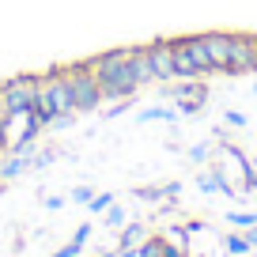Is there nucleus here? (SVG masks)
I'll use <instances>...</instances> for the list:
<instances>
[{
  "mask_svg": "<svg viewBox=\"0 0 257 257\" xmlns=\"http://www.w3.org/2000/svg\"><path fill=\"white\" fill-rule=\"evenodd\" d=\"M0 87H4V98H8L12 117H27V113L34 110V102H38L42 76H34V72H19V76H12V80H4Z\"/></svg>",
  "mask_w": 257,
  "mask_h": 257,
  "instance_id": "nucleus-4",
  "label": "nucleus"
},
{
  "mask_svg": "<svg viewBox=\"0 0 257 257\" xmlns=\"http://www.w3.org/2000/svg\"><path fill=\"white\" fill-rule=\"evenodd\" d=\"M102 257H113V253H102Z\"/></svg>",
  "mask_w": 257,
  "mask_h": 257,
  "instance_id": "nucleus-27",
  "label": "nucleus"
},
{
  "mask_svg": "<svg viewBox=\"0 0 257 257\" xmlns=\"http://www.w3.org/2000/svg\"><path fill=\"white\" fill-rule=\"evenodd\" d=\"M87 68L95 72V80H98V87H102L106 98H133L140 91L137 76H133V68H128V46L87 57Z\"/></svg>",
  "mask_w": 257,
  "mask_h": 257,
  "instance_id": "nucleus-2",
  "label": "nucleus"
},
{
  "mask_svg": "<svg viewBox=\"0 0 257 257\" xmlns=\"http://www.w3.org/2000/svg\"><path fill=\"white\" fill-rule=\"evenodd\" d=\"M185 46H189L193 61L201 68V76H216L212 72V57H208V46H204V34H185Z\"/></svg>",
  "mask_w": 257,
  "mask_h": 257,
  "instance_id": "nucleus-11",
  "label": "nucleus"
},
{
  "mask_svg": "<svg viewBox=\"0 0 257 257\" xmlns=\"http://www.w3.org/2000/svg\"><path fill=\"white\" fill-rule=\"evenodd\" d=\"M223 117H227V125H234V128H242V125H246V117H242L238 110H227Z\"/></svg>",
  "mask_w": 257,
  "mask_h": 257,
  "instance_id": "nucleus-24",
  "label": "nucleus"
},
{
  "mask_svg": "<svg viewBox=\"0 0 257 257\" xmlns=\"http://www.w3.org/2000/svg\"><path fill=\"white\" fill-rule=\"evenodd\" d=\"M4 148H8V125L0 121V155H4Z\"/></svg>",
  "mask_w": 257,
  "mask_h": 257,
  "instance_id": "nucleus-25",
  "label": "nucleus"
},
{
  "mask_svg": "<svg viewBox=\"0 0 257 257\" xmlns=\"http://www.w3.org/2000/svg\"><path fill=\"white\" fill-rule=\"evenodd\" d=\"M174 80H204L189 46H185V38H174Z\"/></svg>",
  "mask_w": 257,
  "mask_h": 257,
  "instance_id": "nucleus-9",
  "label": "nucleus"
},
{
  "mask_svg": "<svg viewBox=\"0 0 257 257\" xmlns=\"http://www.w3.org/2000/svg\"><path fill=\"white\" fill-rule=\"evenodd\" d=\"M246 249H249L246 234H227V253H246Z\"/></svg>",
  "mask_w": 257,
  "mask_h": 257,
  "instance_id": "nucleus-15",
  "label": "nucleus"
},
{
  "mask_svg": "<svg viewBox=\"0 0 257 257\" xmlns=\"http://www.w3.org/2000/svg\"><path fill=\"white\" fill-rule=\"evenodd\" d=\"M208 152H212L208 144H197V148H189V159H193V163H201V159H208Z\"/></svg>",
  "mask_w": 257,
  "mask_h": 257,
  "instance_id": "nucleus-22",
  "label": "nucleus"
},
{
  "mask_svg": "<svg viewBox=\"0 0 257 257\" xmlns=\"http://www.w3.org/2000/svg\"><path fill=\"white\" fill-rule=\"evenodd\" d=\"M246 242H249V249L257 246V223H253V227H249V231H246Z\"/></svg>",
  "mask_w": 257,
  "mask_h": 257,
  "instance_id": "nucleus-26",
  "label": "nucleus"
},
{
  "mask_svg": "<svg viewBox=\"0 0 257 257\" xmlns=\"http://www.w3.org/2000/svg\"><path fill=\"white\" fill-rule=\"evenodd\" d=\"M64 76H68V87H72L76 110L91 113V110H98V102H106V95H102V87H98L95 72L87 68V61H76V64H68V68H64Z\"/></svg>",
  "mask_w": 257,
  "mask_h": 257,
  "instance_id": "nucleus-3",
  "label": "nucleus"
},
{
  "mask_svg": "<svg viewBox=\"0 0 257 257\" xmlns=\"http://www.w3.org/2000/svg\"><path fill=\"white\" fill-rule=\"evenodd\" d=\"M204 83L201 80H174V102L182 113H197L204 106Z\"/></svg>",
  "mask_w": 257,
  "mask_h": 257,
  "instance_id": "nucleus-8",
  "label": "nucleus"
},
{
  "mask_svg": "<svg viewBox=\"0 0 257 257\" xmlns=\"http://www.w3.org/2000/svg\"><path fill=\"white\" fill-rule=\"evenodd\" d=\"M80 249H83V242H80V238H72L68 246H61V249H57L53 257H80Z\"/></svg>",
  "mask_w": 257,
  "mask_h": 257,
  "instance_id": "nucleus-19",
  "label": "nucleus"
},
{
  "mask_svg": "<svg viewBox=\"0 0 257 257\" xmlns=\"http://www.w3.org/2000/svg\"><path fill=\"white\" fill-rule=\"evenodd\" d=\"M0 121H4V125H12V110H8V98H4V87H0Z\"/></svg>",
  "mask_w": 257,
  "mask_h": 257,
  "instance_id": "nucleus-21",
  "label": "nucleus"
},
{
  "mask_svg": "<svg viewBox=\"0 0 257 257\" xmlns=\"http://www.w3.org/2000/svg\"><path fill=\"white\" fill-rule=\"evenodd\" d=\"M144 238H148L144 223H128L125 231H121V238H117V242H121V249H137V246H140Z\"/></svg>",
  "mask_w": 257,
  "mask_h": 257,
  "instance_id": "nucleus-12",
  "label": "nucleus"
},
{
  "mask_svg": "<svg viewBox=\"0 0 257 257\" xmlns=\"http://www.w3.org/2000/svg\"><path fill=\"white\" fill-rule=\"evenodd\" d=\"M140 121H174V110H163V106H152V110L140 113Z\"/></svg>",
  "mask_w": 257,
  "mask_h": 257,
  "instance_id": "nucleus-14",
  "label": "nucleus"
},
{
  "mask_svg": "<svg viewBox=\"0 0 257 257\" xmlns=\"http://www.w3.org/2000/svg\"><path fill=\"white\" fill-rule=\"evenodd\" d=\"M106 223H110V227H113V231H117V227H121V223H125V212H121V208H117V204H110V208H106Z\"/></svg>",
  "mask_w": 257,
  "mask_h": 257,
  "instance_id": "nucleus-18",
  "label": "nucleus"
},
{
  "mask_svg": "<svg viewBox=\"0 0 257 257\" xmlns=\"http://www.w3.org/2000/svg\"><path fill=\"white\" fill-rule=\"evenodd\" d=\"M91 197H95V193L83 189V185H80V189H72V201H76V204H91Z\"/></svg>",
  "mask_w": 257,
  "mask_h": 257,
  "instance_id": "nucleus-23",
  "label": "nucleus"
},
{
  "mask_svg": "<svg viewBox=\"0 0 257 257\" xmlns=\"http://www.w3.org/2000/svg\"><path fill=\"white\" fill-rule=\"evenodd\" d=\"M227 223H234V227H253L257 216H253V212H231V216H227Z\"/></svg>",
  "mask_w": 257,
  "mask_h": 257,
  "instance_id": "nucleus-16",
  "label": "nucleus"
},
{
  "mask_svg": "<svg viewBox=\"0 0 257 257\" xmlns=\"http://www.w3.org/2000/svg\"><path fill=\"white\" fill-rule=\"evenodd\" d=\"M72 113H76V98H72V87H68L64 68L42 72V91H38V102H34L31 117L46 128V125H64Z\"/></svg>",
  "mask_w": 257,
  "mask_h": 257,
  "instance_id": "nucleus-1",
  "label": "nucleus"
},
{
  "mask_svg": "<svg viewBox=\"0 0 257 257\" xmlns=\"http://www.w3.org/2000/svg\"><path fill=\"white\" fill-rule=\"evenodd\" d=\"M159 197H167L163 189H155V185H148V189H137V201H148V204H155Z\"/></svg>",
  "mask_w": 257,
  "mask_h": 257,
  "instance_id": "nucleus-17",
  "label": "nucleus"
},
{
  "mask_svg": "<svg viewBox=\"0 0 257 257\" xmlns=\"http://www.w3.org/2000/svg\"><path fill=\"white\" fill-rule=\"evenodd\" d=\"M128 68L137 76V83H155V72H152V61H148V46H128Z\"/></svg>",
  "mask_w": 257,
  "mask_h": 257,
  "instance_id": "nucleus-10",
  "label": "nucleus"
},
{
  "mask_svg": "<svg viewBox=\"0 0 257 257\" xmlns=\"http://www.w3.org/2000/svg\"><path fill=\"white\" fill-rule=\"evenodd\" d=\"M204 46H208V57H212V72L231 76V31H208Z\"/></svg>",
  "mask_w": 257,
  "mask_h": 257,
  "instance_id": "nucleus-7",
  "label": "nucleus"
},
{
  "mask_svg": "<svg viewBox=\"0 0 257 257\" xmlns=\"http://www.w3.org/2000/svg\"><path fill=\"white\" fill-rule=\"evenodd\" d=\"M163 246H167V234H148L140 242V257H163Z\"/></svg>",
  "mask_w": 257,
  "mask_h": 257,
  "instance_id": "nucleus-13",
  "label": "nucleus"
},
{
  "mask_svg": "<svg viewBox=\"0 0 257 257\" xmlns=\"http://www.w3.org/2000/svg\"><path fill=\"white\" fill-rule=\"evenodd\" d=\"M148 61L159 83H174V38H155L148 42Z\"/></svg>",
  "mask_w": 257,
  "mask_h": 257,
  "instance_id": "nucleus-6",
  "label": "nucleus"
},
{
  "mask_svg": "<svg viewBox=\"0 0 257 257\" xmlns=\"http://www.w3.org/2000/svg\"><path fill=\"white\" fill-rule=\"evenodd\" d=\"M113 204V197L110 193H98V197H91V212H106Z\"/></svg>",
  "mask_w": 257,
  "mask_h": 257,
  "instance_id": "nucleus-20",
  "label": "nucleus"
},
{
  "mask_svg": "<svg viewBox=\"0 0 257 257\" xmlns=\"http://www.w3.org/2000/svg\"><path fill=\"white\" fill-rule=\"evenodd\" d=\"M253 95H257V87H253Z\"/></svg>",
  "mask_w": 257,
  "mask_h": 257,
  "instance_id": "nucleus-28",
  "label": "nucleus"
},
{
  "mask_svg": "<svg viewBox=\"0 0 257 257\" xmlns=\"http://www.w3.org/2000/svg\"><path fill=\"white\" fill-rule=\"evenodd\" d=\"M257 72V34H231V76Z\"/></svg>",
  "mask_w": 257,
  "mask_h": 257,
  "instance_id": "nucleus-5",
  "label": "nucleus"
}]
</instances>
